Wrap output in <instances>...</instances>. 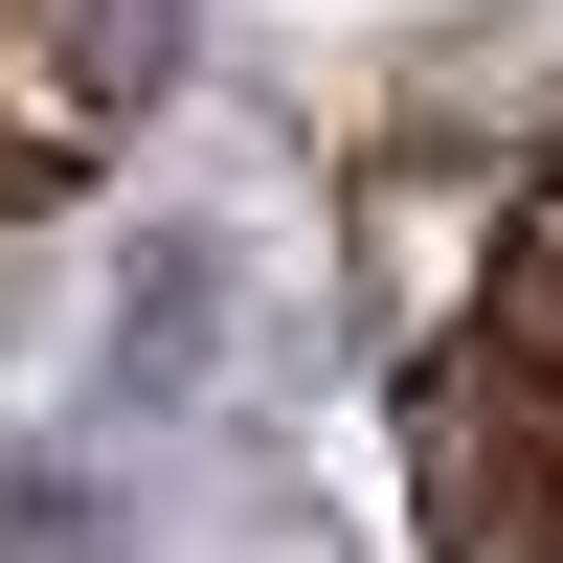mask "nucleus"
<instances>
[{"label": "nucleus", "instance_id": "nucleus-1", "mask_svg": "<svg viewBox=\"0 0 563 563\" xmlns=\"http://www.w3.org/2000/svg\"><path fill=\"white\" fill-rule=\"evenodd\" d=\"M158 90V0H0V180L68 203Z\"/></svg>", "mask_w": 563, "mask_h": 563}, {"label": "nucleus", "instance_id": "nucleus-2", "mask_svg": "<svg viewBox=\"0 0 563 563\" xmlns=\"http://www.w3.org/2000/svg\"><path fill=\"white\" fill-rule=\"evenodd\" d=\"M225 361V249L180 225V249H135V294H113V406H180Z\"/></svg>", "mask_w": 563, "mask_h": 563}, {"label": "nucleus", "instance_id": "nucleus-3", "mask_svg": "<svg viewBox=\"0 0 563 563\" xmlns=\"http://www.w3.org/2000/svg\"><path fill=\"white\" fill-rule=\"evenodd\" d=\"M541 249H563V225H541Z\"/></svg>", "mask_w": 563, "mask_h": 563}]
</instances>
